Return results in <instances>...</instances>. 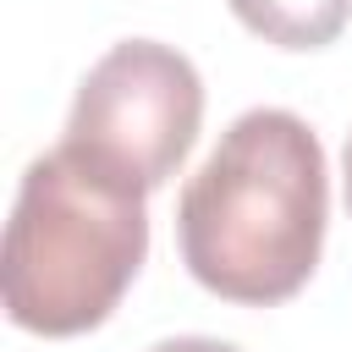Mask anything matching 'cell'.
Masks as SVG:
<instances>
[{
  "label": "cell",
  "mask_w": 352,
  "mask_h": 352,
  "mask_svg": "<svg viewBox=\"0 0 352 352\" xmlns=\"http://www.w3.org/2000/svg\"><path fill=\"white\" fill-rule=\"evenodd\" d=\"M330 220V176L314 126L292 110L236 116L176 198L187 275L242 308L308 286Z\"/></svg>",
  "instance_id": "obj_1"
},
{
  "label": "cell",
  "mask_w": 352,
  "mask_h": 352,
  "mask_svg": "<svg viewBox=\"0 0 352 352\" xmlns=\"http://www.w3.org/2000/svg\"><path fill=\"white\" fill-rule=\"evenodd\" d=\"M143 198L148 192L94 170L66 143L38 154L6 220L0 292L11 324L50 341L99 330L143 270Z\"/></svg>",
  "instance_id": "obj_2"
},
{
  "label": "cell",
  "mask_w": 352,
  "mask_h": 352,
  "mask_svg": "<svg viewBox=\"0 0 352 352\" xmlns=\"http://www.w3.org/2000/svg\"><path fill=\"white\" fill-rule=\"evenodd\" d=\"M204 126V77L198 66L160 38L110 44L77 82L66 116V148L94 170L154 192L192 154Z\"/></svg>",
  "instance_id": "obj_3"
},
{
  "label": "cell",
  "mask_w": 352,
  "mask_h": 352,
  "mask_svg": "<svg viewBox=\"0 0 352 352\" xmlns=\"http://www.w3.org/2000/svg\"><path fill=\"white\" fill-rule=\"evenodd\" d=\"M248 33L275 50H324L352 22V0H226Z\"/></svg>",
  "instance_id": "obj_4"
},
{
  "label": "cell",
  "mask_w": 352,
  "mask_h": 352,
  "mask_svg": "<svg viewBox=\"0 0 352 352\" xmlns=\"http://www.w3.org/2000/svg\"><path fill=\"white\" fill-rule=\"evenodd\" d=\"M148 352H236L231 341H214V336H176V341H160Z\"/></svg>",
  "instance_id": "obj_5"
},
{
  "label": "cell",
  "mask_w": 352,
  "mask_h": 352,
  "mask_svg": "<svg viewBox=\"0 0 352 352\" xmlns=\"http://www.w3.org/2000/svg\"><path fill=\"white\" fill-rule=\"evenodd\" d=\"M341 170H346V209H352V138H346V154H341Z\"/></svg>",
  "instance_id": "obj_6"
}]
</instances>
